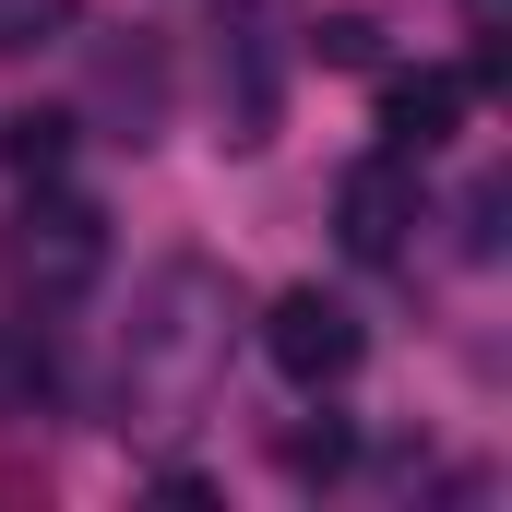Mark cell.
<instances>
[{
    "instance_id": "6da1fadb",
    "label": "cell",
    "mask_w": 512,
    "mask_h": 512,
    "mask_svg": "<svg viewBox=\"0 0 512 512\" xmlns=\"http://www.w3.org/2000/svg\"><path fill=\"white\" fill-rule=\"evenodd\" d=\"M227 358V274L215 262H155L143 310H131V393H203Z\"/></svg>"
},
{
    "instance_id": "7a4b0ae2",
    "label": "cell",
    "mask_w": 512,
    "mask_h": 512,
    "mask_svg": "<svg viewBox=\"0 0 512 512\" xmlns=\"http://www.w3.org/2000/svg\"><path fill=\"white\" fill-rule=\"evenodd\" d=\"M358 346H370V334H358V310H346V298H322V286H286V298L262 310V358H274L298 393H334L346 370H358Z\"/></svg>"
},
{
    "instance_id": "3957f363",
    "label": "cell",
    "mask_w": 512,
    "mask_h": 512,
    "mask_svg": "<svg viewBox=\"0 0 512 512\" xmlns=\"http://www.w3.org/2000/svg\"><path fill=\"white\" fill-rule=\"evenodd\" d=\"M334 227H346V251L358 262H393L405 251V227H417V155H358L346 167V191H334Z\"/></svg>"
},
{
    "instance_id": "277c9868",
    "label": "cell",
    "mask_w": 512,
    "mask_h": 512,
    "mask_svg": "<svg viewBox=\"0 0 512 512\" xmlns=\"http://www.w3.org/2000/svg\"><path fill=\"white\" fill-rule=\"evenodd\" d=\"M12 262H24L36 298H72V286L108 274V215H96V203H36L24 239H12Z\"/></svg>"
},
{
    "instance_id": "5b68a950",
    "label": "cell",
    "mask_w": 512,
    "mask_h": 512,
    "mask_svg": "<svg viewBox=\"0 0 512 512\" xmlns=\"http://www.w3.org/2000/svg\"><path fill=\"white\" fill-rule=\"evenodd\" d=\"M465 108H477L465 72H393L382 84V143L393 155H441V143L465 131Z\"/></svg>"
},
{
    "instance_id": "8992f818",
    "label": "cell",
    "mask_w": 512,
    "mask_h": 512,
    "mask_svg": "<svg viewBox=\"0 0 512 512\" xmlns=\"http://www.w3.org/2000/svg\"><path fill=\"white\" fill-rule=\"evenodd\" d=\"M60 155H72V120H60V108H24V120H0V167H24V179H60Z\"/></svg>"
},
{
    "instance_id": "52a82bcc",
    "label": "cell",
    "mask_w": 512,
    "mask_h": 512,
    "mask_svg": "<svg viewBox=\"0 0 512 512\" xmlns=\"http://www.w3.org/2000/svg\"><path fill=\"white\" fill-rule=\"evenodd\" d=\"M72 24V0H0V60H24V48H48Z\"/></svg>"
},
{
    "instance_id": "ba28073f",
    "label": "cell",
    "mask_w": 512,
    "mask_h": 512,
    "mask_svg": "<svg viewBox=\"0 0 512 512\" xmlns=\"http://www.w3.org/2000/svg\"><path fill=\"white\" fill-rule=\"evenodd\" d=\"M24 405H48V346H0V417H24Z\"/></svg>"
},
{
    "instance_id": "9c48e42d",
    "label": "cell",
    "mask_w": 512,
    "mask_h": 512,
    "mask_svg": "<svg viewBox=\"0 0 512 512\" xmlns=\"http://www.w3.org/2000/svg\"><path fill=\"white\" fill-rule=\"evenodd\" d=\"M346 453H358V441H346L334 417H322V429H286V477H346Z\"/></svg>"
},
{
    "instance_id": "30bf717a",
    "label": "cell",
    "mask_w": 512,
    "mask_h": 512,
    "mask_svg": "<svg viewBox=\"0 0 512 512\" xmlns=\"http://www.w3.org/2000/svg\"><path fill=\"white\" fill-rule=\"evenodd\" d=\"M465 251H501V179L465 191Z\"/></svg>"
}]
</instances>
